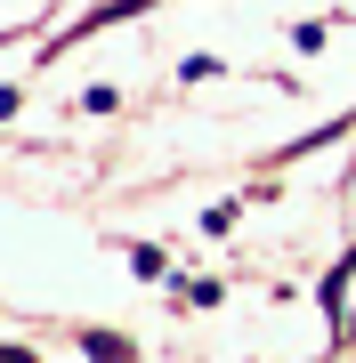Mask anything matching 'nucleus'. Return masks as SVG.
<instances>
[{
	"mask_svg": "<svg viewBox=\"0 0 356 363\" xmlns=\"http://www.w3.org/2000/svg\"><path fill=\"white\" fill-rule=\"evenodd\" d=\"M348 274H356V250H348V259L324 274V307H332V315H340V291H348Z\"/></svg>",
	"mask_w": 356,
	"mask_h": 363,
	"instance_id": "f03ea898",
	"label": "nucleus"
},
{
	"mask_svg": "<svg viewBox=\"0 0 356 363\" xmlns=\"http://www.w3.org/2000/svg\"><path fill=\"white\" fill-rule=\"evenodd\" d=\"M130 267H138V283H154V274H162V267H171V259H162V250H154V242H138V250H130Z\"/></svg>",
	"mask_w": 356,
	"mask_h": 363,
	"instance_id": "7ed1b4c3",
	"label": "nucleus"
},
{
	"mask_svg": "<svg viewBox=\"0 0 356 363\" xmlns=\"http://www.w3.org/2000/svg\"><path fill=\"white\" fill-rule=\"evenodd\" d=\"M16 105H25V89H0V121H9V113H16Z\"/></svg>",
	"mask_w": 356,
	"mask_h": 363,
	"instance_id": "20e7f679",
	"label": "nucleus"
},
{
	"mask_svg": "<svg viewBox=\"0 0 356 363\" xmlns=\"http://www.w3.org/2000/svg\"><path fill=\"white\" fill-rule=\"evenodd\" d=\"M81 355H90V363H130L138 347H130L122 331H81Z\"/></svg>",
	"mask_w": 356,
	"mask_h": 363,
	"instance_id": "f257e3e1",
	"label": "nucleus"
},
{
	"mask_svg": "<svg viewBox=\"0 0 356 363\" xmlns=\"http://www.w3.org/2000/svg\"><path fill=\"white\" fill-rule=\"evenodd\" d=\"M0 363H33V347H0Z\"/></svg>",
	"mask_w": 356,
	"mask_h": 363,
	"instance_id": "39448f33",
	"label": "nucleus"
}]
</instances>
